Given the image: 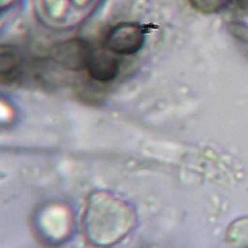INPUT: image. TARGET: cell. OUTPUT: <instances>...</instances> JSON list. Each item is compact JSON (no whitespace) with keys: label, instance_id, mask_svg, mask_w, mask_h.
Segmentation results:
<instances>
[{"label":"cell","instance_id":"obj_1","mask_svg":"<svg viewBox=\"0 0 248 248\" xmlns=\"http://www.w3.org/2000/svg\"><path fill=\"white\" fill-rule=\"evenodd\" d=\"M132 212L125 203L107 194H96L84 214V231L92 243L109 245L119 240L130 229Z\"/></svg>","mask_w":248,"mask_h":248},{"label":"cell","instance_id":"obj_2","mask_svg":"<svg viewBox=\"0 0 248 248\" xmlns=\"http://www.w3.org/2000/svg\"><path fill=\"white\" fill-rule=\"evenodd\" d=\"M144 32L136 22H120L107 34L106 48L116 55H133L143 46Z\"/></svg>","mask_w":248,"mask_h":248},{"label":"cell","instance_id":"obj_3","mask_svg":"<svg viewBox=\"0 0 248 248\" xmlns=\"http://www.w3.org/2000/svg\"><path fill=\"white\" fill-rule=\"evenodd\" d=\"M93 48L83 39L74 38L63 41L53 46L51 58L64 70L80 71L86 68Z\"/></svg>","mask_w":248,"mask_h":248},{"label":"cell","instance_id":"obj_4","mask_svg":"<svg viewBox=\"0 0 248 248\" xmlns=\"http://www.w3.org/2000/svg\"><path fill=\"white\" fill-rule=\"evenodd\" d=\"M91 78L99 82L114 79L119 72V61L116 54L108 49H93L86 68Z\"/></svg>","mask_w":248,"mask_h":248},{"label":"cell","instance_id":"obj_5","mask_svg":"<svg viewBox=\"0 0 248 248\" xmlns=\"http://www.w3.org/2000/svg\"><path fill=\"white\" fill-rule=\"evenodd\" d=\"M20 64V55L16 48L11 46H2L0 49V74L1 77H10Z\"/></svg>","mask_w":248,"mask_h":248},{"label":"cell","instance_id":"obj_6","mask_svg":"<svg viewBox=\"0 0 248 248\" xmlns=\"http://www.w3.org/2000/svg\"><path fill=\"white\" fill-rule=\"evenodd\" d=\"M191 7L203 15H210L218 12L222 7L223 0H188Z\"/></svg>","mask_w":248,"mask_h":248},{"label":"cell","instance_id":"obj_7","mask_svg":"<svg viewBox=\"0 0 248 248\" xmlns=\"http://www.w3.org/2000/svg\"><path fill=\"white\" fill-rule=\"evenodd\" d=\"M235 6L242 12L248 14V0H233Z\"/></svg>","mask_w":248,"mask_h":248}]
</instances>
